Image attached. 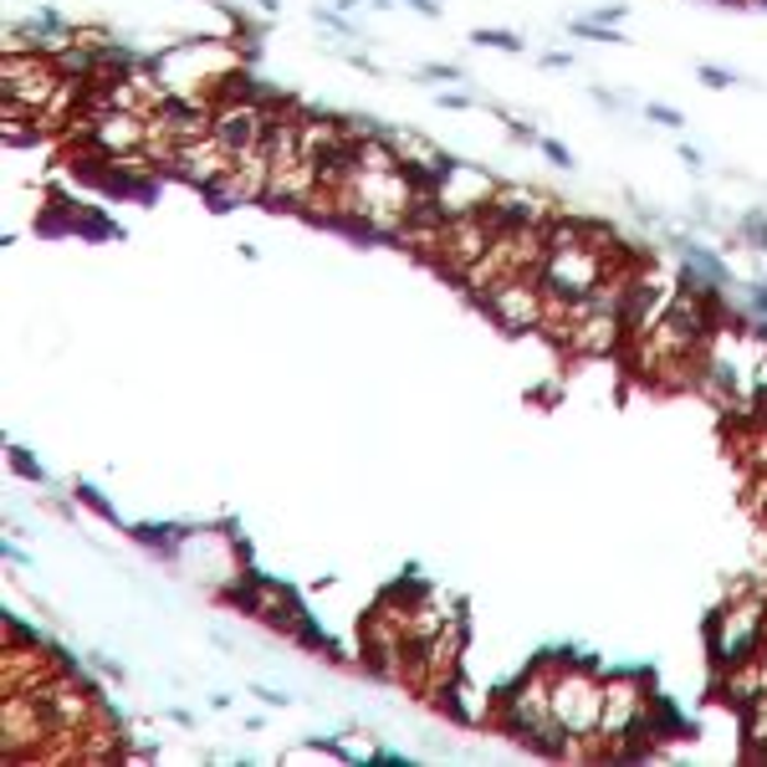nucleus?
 <instances>
[{
  "mask_svg": "<svg viewBox=\"0 0 767 767\" xmlns=\"http://www.w3.org/2000/svg\"><path fill=\"white\" fill-rule=\"evenodd\" d=\"M476 308L502 333H537L547 323V287L537 277H507L487 297H476Z\"/></svg>",
  "mask_w": 767,
  "mask_h": 767,
  "instance_id": "obj_2",
  "label": "nucleus"
},
{
  "mask_svg": "<svg viewBox=\"0 0 767 767\" xmlns=\"http://www.w3.org/2000/svg\"><path fill=\"white\" fill-rule=\"evenodd\" d=\"M420 77H430V82H456L460 67L456 62H430V67H420Z\"/></svg>",
  "mask_w": 767,
  "mask_h": 767,
  "instance_id": "obj_10",
  "label": "nucleus"
},
{
  "mask_svg": "<svg viewBox=\"0 0 767 767\" xmlns=\"http://www.w3.org/2000/svg\"><path fill=\"white\" fill-rule=\"evenodd\" d=\"M574 31H578V36H589V42H609V46H620V42H624L614 26H599V21H589V15H578Z\"/></svg>",
  "mask_w": 767,
  "mask_h": 767,
  "instance_id": "obj_8",
  "label": "nucleus"
},
{
  "mask_svg": "<svg viewBox=\"0 0 767 767\" xmlns=\"http://www.w3.org/2000/svg\"><path fill=\"white\" fill-rule=\"evenodd\" d=\"M737 236L747 241V246H753V252H767V215H763V210H747V215H742Z\"/></svg>",
  "mask_w": 767,
  "mask_h": 767,
  "instance_id": "obj_7",
  "label": "nucleus"
},
{
  "mask_svg": "<svg viewBox=\"0 0 767 767\" xmlns=\"http://www.w3.org/2000/svg\"><path fill=\"white\" fill-rule=\"evenodd\" d=\"M649 701V680L640 676V670H614V676H604V722H599V757H604V747H614V742H624L630 732H635L640 711H645Z\"/></svg>",
  "mask_w": 767,
  "mask_h": 767,
  "instance_id": "obj_4",
  "label": "nucleus"
},
{
  "mask_svg": "<svg viewBox=\"0 0 767 767\" xmlns=\"http://www.w3.org/2000/svg\"><path fill=\"white\" fill-rule=\"evenodd\" d=\"M476 98H466V92H441V108H471Z\"/></svg>",
  "mask_w": 767,
  "mask_h": 767,
  "instance_id": "obj_15",
  "label": "nucleus"
},
{
  "mask_svg": "<svg viewBox=\"0 0 767 767\" xmlns=\"http://www.w3.org/2000/svg\"><path fill=\"white\" fill-rule=\"evenodd\" d=\"M471 46H491V52H522V36L516 31H497V26H476L471 31Z\"/></svg>",
  "mask_w": 767,
  "mask_h": 767,
  "instance_id": "obj_6",
  "label": "nucleus"
},
{
  "mask_svg": "<svg viewBox=\"0 0 767 767\" xmlns=\"http://www.w3.org/2000/svg\"><path fill=\"white\" fill-rule=\"evenodd\" d=\"M696 73H701V82H707V88H732V82H737V73H726V67H711V62H701Z\"/></svg>",
  "mask_w": 767,
  "mask_h": 767,
  "instance_id": "obj_9",
  "label": "nucleus"
},
{
  "mask_svg": "<svg viewBox=\"0 0 767 767\" xmlns=\"http://www.w3.org/2000/svg\"><path fill=\"white\" fill-rule=\"evenodd\" d=\"M645 119L665 123V129H680V123H686V119L676 113V108H665V103H645Z\"/></svg>",
  "mask_w": 767,
  "mask_h": 767,
  "instance_id": "obj_12",
  "label": "nucleus"
},
{
  "mask_svg": "<svg viewBox=\"0 0 767 767\" xmlns=\"http://www.w3.org/2000/svg\"><path fill=\"white\" fill-rule=\"evenodd\" d=\"M537 148H543V154H547L553 164H558V169H574V154H568V148L558 144V138H537Z\"/></svg>",
  "mask_w": 767,
  "mask_h": 767,
  "instance_id": "obj_11",
  "label": "nucleus"
},
{
  "mask_svg": "<svg viewBox=\"0 0 767 767\" xmlns=\"http://www.w3.org/2000/svg\"><path fill=\"white\" fill-rule=\"evenodd\" d=\"M62 77L67 73L57 67L52 52H5V62H0V98L42 113L52 103V92L62 88Z\"/></svg>",
  "mask_w": 767,
  "mask_h": 767,
  "instance_id": "obj_3",
  "label": "nucleus"
},
{
  "mask_svg": "<svg viewBox=\"0 0 767 767\" xmlns=\"http://www.w3.org/2000/svg\"><path fill=\"white\" fill-rule=\"evenodd\" d=\"M236 164V154L215 138V133H205V138H190V144H179L175 148V159H169V175L185 179V185H194V190L205 194L215 179L225 175Z\"/></svg>",
  "mask_w": 767,
  "mask_h": 767,
  "instance_id": "obj_5",
  "label": "nucleus"
},
{
  "mask_svg": "<svg viewBox=\"0 0 767 767\" xmlns=\"http://www.w3.org/2000/svg\"><path fill=\"white\" fill-rule=\"evenodd\" d=\"M589 21H599V26H614V21H624V5H599Z\"/></svg>",
  "mask_w": 767,
  "mask_h": 767,
  "instance_id": "obj_13",
  "label": "nucleus"
},
{
  "mask_svg": "<svg viewBox=\"0 0 767 767\" xmlns=\"http://www.w3.org/2000/svg\"><path fill=\"white\" fill-rule=\"evenodd\" d=\"M707 649H711V665H716V670L763 660V649H767V589L742 583V589L711 614Z\"/></svg>",
  "mask_w": 767,
  "mask_h": 767,
  "instance_id": "obj_1",
  "label": "nucleus"
},
{
  "mask_svg": "<svg viewBox=\"0 0 767 767\" xmlns=\"http://www.w3.org/2000/svg\"><path fill=\"white\" fill-rule=\"evenodd\" d=\"M680 164H686V169H691V175H701V169H707V164H701V154H696L691 144H680Z\"/></svg>",
  "mask_w": 767,
  "mask_h": 767,
  "instance_id": "obj_14",
  "label": "nucleus"
},
{
  "mask_svg": "<svg viewBox=\"0 0 767 767\" xmlns=\"http://www.w3.org/2000/svg\"><path fill=\"white\" fill-rule=\"evenodd\" d=\"M543 67H553V73H558V67H574V57H568V52H547Z\"/></svg>",
  "mask_w": 767,
  "mask_h": 767,
  "instance_id": "obj_16",
  "label": "nucleus"
}]
</instances>
